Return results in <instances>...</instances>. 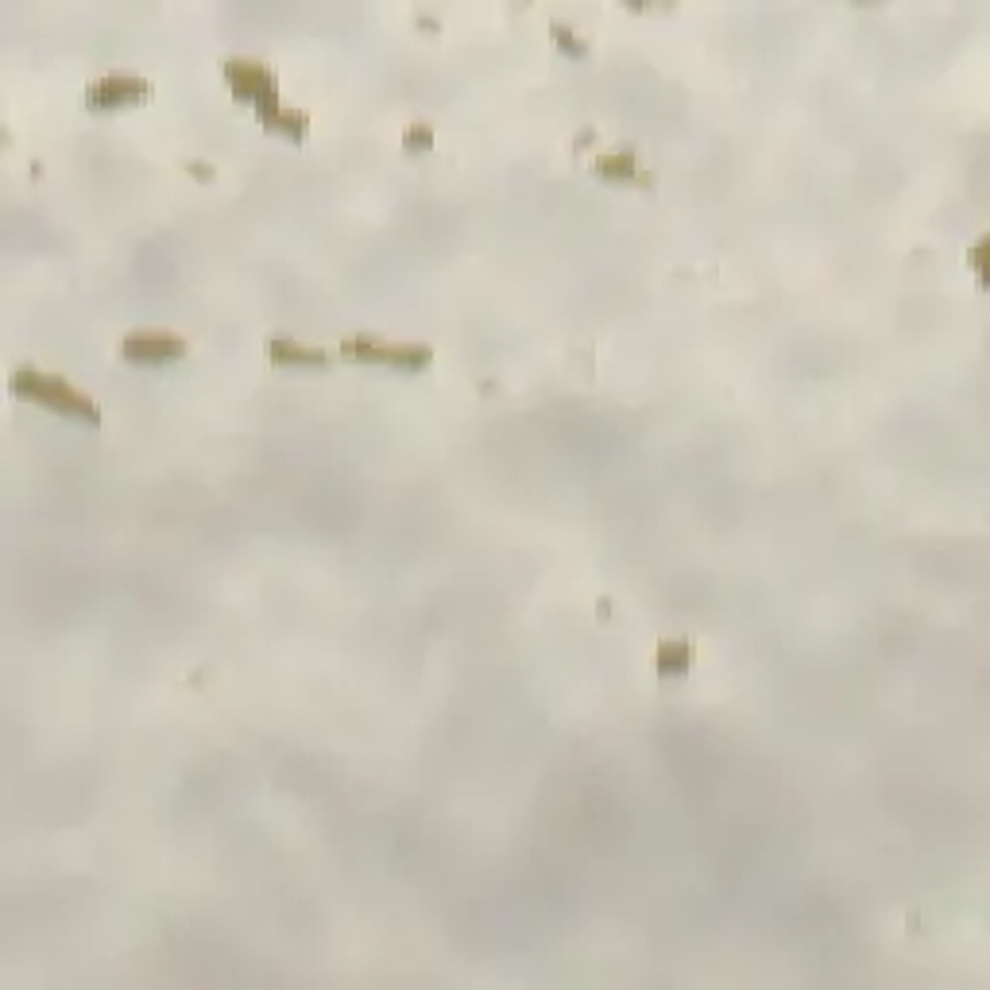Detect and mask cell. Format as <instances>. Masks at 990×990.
<instances>
[{"label": "cell", "instance_id": "6da1fadb", "mask_svg": "<svg viewBox=\"0 0 990 990\" xmlns=\"http://www.w3.org/2000/svg\"><path fill=\"white\" fill-rule=\"evenodd\" d=\"M9 387H12V395H20V399H27V402H39V407L55 410V414L78 418L86 426H101L98 402H93L86 391H78L75 384H66L62 376H47V372H39V368H20V372H12Z\"/></svg>", "mask_w": 990, "mask_h": 990}, {"label": "cell", "instance_id": "7a4b0ae2", "mask_svg": "<svg viewBox=\"0 0 990 990\" xmlns=\"http://www.w3.org/2000/svg\"><path fill=\"white\" fill-rule=\"evenodd\" d=\"M341 356L356 364H379L391 372H422L434 361L430 344H402V341H384V337H349L341 341Z\"/></svg>", "mask_w": 990, "mask_h": 990}, {"label": "cell", "instance_id": "3957f363", "mask_svg": "<svg viewBox=\"0 0 990 990\" xmlns=\"http://www.w3.org/2000/svg\"><path fill=\"white\" fill-rule=\"evenodd\" d=\"M225 82H229V90L237 93V101H248L255 113L278 105L275 78H271L268 66L255 62V58H229V62H225Z\"/></svg>", "mask_w": 990, "mask_h": 990}, {"label": "cell", "instance_id": "277c9868", "mask_svg": "<svg viewBox=\"0 0 990 990\" xmlns=\"http://www.w3.org/2000/svg\"><path fill=\"white\" fill-rule=\"evenodd\" d=\"M121 356L132 364H171L186 356V337L167 329H136L121 341Z\"/></svg>", "mask_w": 990, "mask_h": 990}, {"label": "cell", "instance_id": "5b68a950", "mask_svg": "<svg viewBox=\"0 0 990 990\" xmlns=\"http://www.w3.org/2000/svg\"><path fill=\"white\" fill-rule=\"evenodd\" d=\"M151 86L136 75H105L98 82H90L86 90V105L90 109H121V105H139L148 101Z\"/></svg>", "mask_w": 990, "mask_h": 990}, {"label": "cell", "instance_id": "8992f818", "mask_svg": "<svg viewBox=\"0 0 990 990\" xmlns=\"http://www.w3.org/2000/svg\"><path fill=\"white\" fill-rule=\"evenodd\" d=\"M268 356L278 368H329V352L326 349H310V344H298L295 337H271L268 341Z\"/></svg>", "mask_w": 990, "mask_h": 990}, {"label": "cell", "instance_id": "52a82bcc", "mask_svg": "<svg viewBox=\"0 0 990 990\" xmlns=\"http://www.w3.org/2000/svg\"><path fill=\"white\" fill-rule=\"evenodd\" d=\"M689 665H693V647L685 639H665L658 647V678L673 681V678H685Z\"/></svg>", "mask_w": 990, "mask_h": 990}, {"label": "cell", "instance_id": "ba28073f", "mask_svg": "<svg viewBox=\"0 0 990 990\" xmlns=\"http://www.w3.org/2000/svg\"><path fill=\"white\" fill-rule=\"evenodd\" d=\"M596 174L607 182H650L647 174L639 171V163H635L630 151H607V156H600Z\"/></svg>", "mask_w": 990, "mask_h": 990}, {"label": "cell", "instance_id": "9c48e42d", "mask_svg": "<svg viewBox=\"0 0 990 990\" xmlns=\"http://www.w3.org/2000/svg\"><path fill=\"white\" fill-rule=\"evenodd\" d=\"M260 121H263V128L268 132H283V136L287 139H303L306 136V113H298V109H283V105H271V109H263L260 113Z\"/></svg>", "mask_w": 990, "mask_h": 990}, {"label": "cell", "instance_id": "30bf717a", "mask_svg": "<svg viewBox=\"0 0 990 990\" xmlns=\"http://www.w3.org/2000/svg\"><path fill=\"white\" fill-rule=\"evenodd\" d=\"M554 43H561V47L569 50V55H584V50H589V47H584V43L573 35V27H565V24H557V27H554Z\"/></svg>", "mask_w": 990, "mask_h": 990}, {"label": "cell", "instance_id": "8fae6325", "mask_svg": "<svg viewBox=\"0 0 990 990\" xmlns=\"http://www.w3.org/2000/svg\"><path fill=\"white\" fill-rule=\"evenodd\" d=\"M407 148H410V151H422V148H430V128H426V124H418V128L410 132Z\"/></svg>", "mask_w": 990, "mask_h": 990}]
</instances>
